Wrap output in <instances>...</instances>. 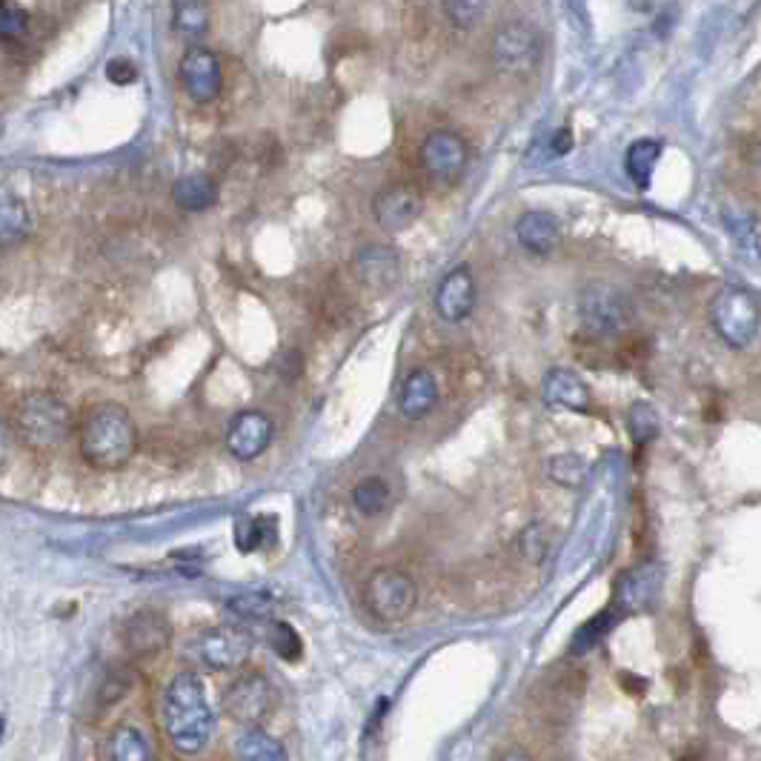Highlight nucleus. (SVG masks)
Instances as JSON below:
<instances>
[{
	"instance_id": "6",
	"label": "nucleus",
	"mask_w": 761,
	"mask_h": 761,
	"mask_svg": "<svg viewBox=\"0 0 761 761\" xmlns=\"http://www.w3.org/2000/svg\"><path fill=\"white\" fill-rule=\"evenodd\" d=\"M578 315L593 336H619L621 329L633 324V304H630L628 292H621L619 286L596 281V284L584 286Z\"/></svg>"
},
{
	"instance_id": "12",
	"label": "nucleus",
	"mask_w": 761,
	"mask_h": 761,
	"mask_svg": "<svg viewBox=\"0 0 761 761\" xmlns=\"http://www.w3.org/2000/svg\"><path fill=\"white\" fill-rule=\"evenodd\" d=\"M424 212V195L412 184H387L373 198V215L384 230L401 232L412 226Z\"/></svg>"
},
{
	"instance_id": "18",
	"label": "nucleus",
	"mask_w": 761,
	"mask_h": 761,
	"mask_svg": "<svg viewBox=\"0 0 761 761\" xmlns=\"http://www.w3.org/2000/svg\"><path fill=\"white\" fill-rule=\"evenodd\" d=\"M441 398L438 378H435L426 366H415L412 373H407V378L401 380V389H398V412L403 419L421 421L424 415L435 410V403Z\"/></svg>"
},
{
	"instance_id": "36",
	"label": "nucleus",
	"mask_w": 761,
	"mask_h": 761,
	"mask_svg": "<svg viewBox=\"0 0 761 761\" xmlns=\"http://www.w3.org/2000/svg\"><path fill=\"white\" fill-rule=\"evenodd\" d=\"M106 78H109V83L127 86V83L138 81V69H134L132 60L115 58V60H109V63H106Z\"/></svg>"
},
{
	"instance_id": "34",
	"label": "nucleus",
	"mask_w": 761,
	"mask_h": 761,
	"mask_svg": "<svg viewBox=\"0 0 761 761\" xmlns=\"http://www.w3.org/2000/svg\"><path fill=\"white\" fill-rule=\"evenodd\" d=\"M484 3H478V0H449L444 12H447L449 21L456 23L458 30H470V26L478 23V17L484 15Z\"/></svg>"
},
{
	"instance_id": "28",
	"label": "nucleus",
	"mask_w": 761,
	"mask_h": 761,
	"mask_svg": "<svg viewBox=\"0 0 761 761\" xmlns=\"http://www.w3.org/2000/svg\"><path fill=\"white\" fill-rule=\"evenodd\" d=\"M621 621V612L616 610V607H607V610H601L598 616H593L584 628L575 630L573 635V644H570V653L573 656H582V653H590L593 647H596L601 639H605L607 633H610L616 624Z\"/></svg>"
},
{
	"instance_id": "10",
	"label": "nucleus",
	"mask_w": 761,
	"mask_h": 761,
	"mask_svg": "<svg viewBox=\"0 0 761 761\" xmlns=\"http://www.w3.org/2000/svg\"><path fill=\"white\" fill-rule=\"evenodd\" d=\"M467 157H470V152H467L461 134L447 132V129H435L421 143V166L430 178L441 180V184H453L467 166Z\"/></svg>"
},
{
	"instance_id": "16",
	"label": "nucleus",
	"mask_w": 761,
	"mask_h": 761,
	"mask_svg": "<svg viewBox=\"0 0 761 761\" xmlns=\"http://www.w3.org/2000/svg\"><path fill=\"white\" fill-rule=\"evenodd\" d=\"M435 309L447 324H461L476 309V278L470 267H456L435 292Z\"/></svg>"
},
{
	"instance_id": "8",
	"label": "nucleus",
	"mask_w": 761,
	"mask_h": 761,
	"mask_svg": "<svg viewBox=\"0 0 761 761\" xmlns=\"http://www.w3.org/2000/svg\"><path fill=\"white\" fill-rule=\"evenodd\" d=\"M192 653L207 670H235L247 665L253 639L241 628H212L195 639Z\"/></svg>"
},
{
	"instance_id": "42",
	"label": "nucleus",
	"mask_w": 761,
	"mask_h": 761,
	"mask_svg": "<svg viewBox=\"0 0 761 761\" xmlns=\"http://www.w3.org/2000/svg\"><path fill=\"white\" fill-rule=\"evenodd\" d=\"M684 761H707V759H702V756H687Z\"/></svg>"
},
{
	"instance_id": "29",
	"label": "nucleus",
	"mask_w": 761,
	"mask_h": 761,
	"mask_svg": "<svg viewBox=\"0 0 761 761\" xmlns=\"http://www.w3.org/2000/svg\"><path fill=\"white\" fill-rule=\"evenodd\" d=\"M172 26L184 38H201L210 30V7L198 0H180L172 7Z\"/></svg>"
},
{
	"instance_id": "13",
	"label": "nucleus",
	"mask_w": 761,
	"mask_h": 761,
	"mask_svg": "<svg viewBox=\"0 0 761 761\" xmlns=\"http://www.w3.org/2000/svg\"><path fill=\"white\" fill-rule=\"evenodd\" d=\"M355 278L370 295H387L401 278V258H398L396 247L387 244H370V247L359 249L355 261Z\"/></svg>"
},
{
	"instance_id": "24",
	"label": "nucleus",
	"mask_w": 761,
	"mask_h": 761,
	"mask_svg": "<svg viewBox=\"0 0 761 761\" xmlns=\"http://www.w3.org/2000/svg\"><path fill=\"white\" fill-rule=\"evenodd\" d=\"M232 536H235V547L241 552H255L261 547L276 545V515H241Z\"/></svg>"
},
{
	"instance_id": "32",
	"label": "nucleus",
	"mask_w": 761,
	"mask_h": 761,
	"mask_svg": "<svg viewBox=\"0 0 761 761\" xmlns=\"http://www.w3.org/2000/svg\"><path fill=\"white\" fill-rule=\"evenodd\" d=\"M269 644H272V649H276L284 662L301 658V649H304L301 647V635L295 633V628L286 624V621H272V624H269Z\"/></svg>"
},
{
	"instance_id": "20",
	"label": "nucleus",
	"mask_w": 761,
	"mask_h": 761,
	"mask_svg": "<svg viewBox=\"0 0 761 761\" xmlns=\"http://www.w3.org/2000/svg\"><path fill=\"white\" fill-rule=\"evenodd\" d=\"M656 590L658 570L644 564V567H635L621 575L619 584H616V598H612L610 607H616V610L621 612V619H624L628 612L642 610L644 605H649V598L656 596Z\"/></svg>"
},
{
	"instance_id": "7",
	"label": "nucleus",
	"mask_w": 761,
	"mask_h": 761,
	"mask_svg": "<svg viewBox=\"0 0 761 761\" xmlns=\"http://www.w3.org/2000/svg\"><path fill=\"white\" fill-rule=\"evenodd\" d=\"M493 58L499 69L513 72V75H527L541 60V35L532 30L530 23L510 21L495 32Z\"/></svg>"
},
{
	"instance_id": "4",
	"label": "nucleus",
	"mask_w": 761,
	"mask_h": 761,
	"mask_svg": "<svg viewBox=\"0 0 761 761\" xmlns=\"http://www.w3.org/2000/svg\"><path fill=\"white\" fill-rule=\"evenodd\" d=\"M707 315L716 336L733 350H745L759 336V298L745 286H722Z\"/></svg>"
},
{
	"instance_id": "2",
	"label": "nucleus",
	"mask_w": 761,
	"mask_h": 761,
	"mask_svg": "<svg viewBox=\"0 0 761 761\" xmlns=\"http://www.w3.org/2000/svg\"><path fill=\"white\" fill-rule=\"evenodd\" d=\"M78 447L83 461L95 470H120L132 461L138 449V426L120 403H95L83 412L78 426Z\"/></svg>"
},
{
	"instance_id": "27",
	"label": "nucleus",
	"mask_w": 761,
	"mask_h": 761,
	"mask_svg": "<svg viewBox=\"0 0 761 761\" xmlns=\"http://www.w3.org/2000/svg\"><path fill=\"white\" fill-rule=\"evenodd\" d=\"M109 761H152L150 741L138 727L120 724L109 736Z\"/></svg>"
},
{
	"instance_id": "39",
	"label": "nucleus",
	"mask_w": 761,
	"mask_h": 761,
	"mask_svg": "<svg viewBox=\"0 0 761 761\" xmlns=\"http://www.w3.org/2000/svg\"><path fill=\"white\" fill-rule=\"evenodd\" d=\"M7 456H9V430H7V424L0 421V467H3Z\"/></svg>"
},
{
	"instance_id": "25",
	"label": "nucleus",
	"mask_w": 761,
	"mask_h": 761,
	"mask_svg": "<svg viewBox=\"0 0 761 761\" xmlns=\"http://www.w3.org/2000/svg\"><path fill=\"white\" fill-rule=\"evenodd\" d=\"M658 157H662V143L653 141V138H642V141H635L633 147H630L628 155H624V169H628L630 180H633L635 187H649V178H653V172H656Z\"/></svg>"
},
{
	"instance_id": "9",
	"label": "nucleus",
	"mask_w": 761,
	"mask_h": 761,
	"mask_svg": "<svg viewBox=\"0 0 761 761\" xmlns=\"http://www.w3.org/2000/svg\"><path fill=\"white\" fill-rule=\"evenodd\" d=\"M180 86L195 104H212L224 90V69L215 52L203 46H189L178 67Z\"/></svg>"
},
{
	"instance_id": "23",
	"label": "nucleus",
	"mask_w": 761,
	"mask_h": 761,
	"mask_svg": "<svg viewBox=\"0 0 761 761\" xmlns=\"http://www.w3.org/2000/svg\"><path fill=\"white\" fill-rule=\"evenodd\" d=\"M232 750H235V759L238 761H290L286 759L284 745L276 736L258 730V727H247V730L241 733L235 745H232Z\"/></svg>"
},
{
	"instance_id": "11",
	"label": "nucleus",
	"mask_w": 761,
	"mask_h": 761,
	"mask_svg": "<svg viewBox=\"0 0 761 761\" xmlns=\"http://www.w3.org/2000/svg\"><path fill=\"white\" fill-rule=\"evenodd\" d=\"M269 710H272V690H269V681L258 672H247L226 687L224 713L235 722L253 727L269 716Z\"/></svg>"
},
{
	"instance_id": "35",
	"label": "nucleus",
	"mask_w": 761,
	"mask_h": 761,
	"mask_svg": "<svg viewBox=\"0 0 761 761\" xmlns=\"http://www.w3.org/2000/svg\"><path fill=\"white\" fill-rule=\"evenodd\" d=\"M129 687H132V676H129L127 670L109 672V679L101 684V704L120 702V699L129 693Z\"/></svg>"
},
{
	"instance_id": "19",
	"label": "nucleus",
	"mask_w": 761,
	"mask_h": 761,
	"mask_svg": "<svg viewBox=\"0 0 761 761\" xmlns=\"http://www.w3.org/2000/svg\"><path fill=\"white\" fill-rule=\"evenodd\" d=\"M515 238L527 253L550 255L561 244V221L545 210L524 212L515 221Z\"/></svg>"
},
{
	"instance_id": "3",
	"label": "nucleus",
	"mask_w": 761,
	"mask_h": 761,
	"mask_svg": "<svg viewBox=\"0 0 761 761\" xmlns=\"http://www.w3.org/2000/svg\"><path fill=\"white\" fill-rule=\"evenodd\" d=\"M12 430L30 449L49 453V449L60 447L72 433V412L52 393H26L15 403Z\"/></svg>"
},
{
	"instance_id": "30",
	"label": "nucleus",
	"mask_w": 761,
	"mask_h": 761,
	"mask_svg": "<svg viewBox=\"0 0 761 761\" xmlns=\"http://www.w3.org/2000/svg\"><path fill=\"white\" fill-rule=\"evenodd\" d=\"M547 472L561 487H582L587 481V464H584L582 456H575V453L552 456L550 464H547Z\"/></svg>"
},
{
	"instance_id": "37",
	"label": "nucleus",
	"mask_w": 761,
	"mask_h": 761,
	"mask_svg": "<svg viewBox=\"0 0 761 761\" xmlns=\"http://www.w3.org/2000/svg\"><path fill=\"white\" fill-rule=\"evenodd\" d=\"M230 607L235 612H241V616H258V612L267 610V598H261V596H238V598H232Z\"/></svg>"
},
{
	"instance_id": "33",
	"label": "nucleus",
	"mask_w": 761,
	"mask_h": 761,
	"mask_svg": "<svg viewBox=\"0 0 761 761\" xmlns=\"http://www.w3.org/2000/svg\"><path fill=\"white\" fill-rule=\"evenodd\" d=\"M30 26L26 9H21L12 0H0V38H17Z\"/></svg>"
},
{
	"instance_id": "15",
	"label": "nucleus",
	"mask_w": 761,
	"mask_h": 761,
	"mask_svg": "<svg viewBox=\"0 0 761 761\" xmlns=\"http://www.w3.org/2000/svg\"><path fill=\"white\" fill-rule=\"evenodd\" d=\"M272 435H276V424L267 412L244 410L232 419L226 430V447L238 461H255L272 444Z\"/></svg>"
},
{
	"instance_id": "21",
	"label": "nucleus",
	"mask_w": 761,
	"mask_h": 761,
	"mask_svg": "<svg viewBox=\"0 0 761 761\" xmlns=\"http://www.w3.org/2000/svg\"><path fill=\"white\" fill-rule=\"evenodd\" d=\"M32 215L21 195L7 184H0V249L17 247L30 238Z\"/></svg>"
},
{
	"instance_id": "26",
	"label": "nucleus",
	"mask_w": 761,
	"mask_h": 761,
	"mask_svg": "<svg viewBox=\"0 0 761 761\" xmlns=\"http://www.w3.org/2000/svg\"><path fill=\"white\" fill-rule=\"evenodd\" d=\"M352 504L366 518H375V515L387 513L393 507V490L384 478L366 476L361 478L359 484L352 487Z\"/></svg>"
},
{
	"instance_id": "14",
	"label": "nucleus",
	"mask_w": 761,
	"mask_h": 761,
	"mask_svg": "<svg viewBox=\"0 0 761 761\" xmlns=\"http://www.w3.org/2000/svg\"><path fill=\"white\" fill-rule=\"evenodd\" d=\"M172 642V624L164 612L138 610L124 624V647L132 658H152Z\"/></svg>"
},
{
	"instance_id": "5",
	"label": "nucleus",
	"mask_w": 761,
	"mask_h": 761,
	"mask_svg": "<svg viewBox=\"0 0 761 761\" xmlns=\"http://www.w3.org/2000/svg\"><path fill=\"white\" fill-rule=\"evenodd\" d=\"M364 605L384 624H398L419 605V584L398 567L375 570L364 584Z\"/></svg>"
},
{
	"instance_id": "38",
	"label": "nucleus",
	"mask_w": 761,
	"mask_h": 761,
	"mask_svg": "<svg viewBox=\"0 0 761 761\" xmlns=\"http://www.w3.org/2000/svg\"><path fill=\"white\" fill-rule=\"evenodd\" d=\"M570 150H573V134H570V129H561V132L552 134V152H555V155H567Z\"/></svg>"
},
{
	"instance_id": "41",
	"label": "nucleus",
	"mask_w": 761,
	"mask_h": 761,
	"mask_svg": "<svg viewBox=\"0 0 761 761\" xmlns=\"http://www.w3.org/2000/svg\"><path fill=\"white\" fill-rule=\"evenodd\" d=\"M3 730H7V718L0 716V739H3Z\"/></svg>"
},
{
	"instance_id": "1",
	"label": "nucleus",
	"mask_w": 761,
	"mask_h": 761,
	"mask_svg": "<svg viewBox=\"0 0 761 761\" xmlns=\"http://www.w3.org/2000/svg\"><path fill=\"white\" fill-rule=\"evenodd\" d=\"M161 718H164L166 739L178 753L195 756L210 745L212 730H215V713L207 702V690H203L198 672L184 670L172 676L164 690Z\"/></svg>"
},
{
	"instance_id": "22",
	"label": "nucleus",
	"mask_w": 761,
	"mask_h": 761,
	"mask_svg": "<svg viewBox=\"0 0 761 761\" xmlns=\"http://www.w3.org/2000/svg\"><path fill=\"white\" fill-rule=\"evenodd\" d=\"M172 201L187 212L210 210V207L218 203V184L210 175H201V172L180 175V178L172 184Z\"/></svg>"
},
{
	"instance_id": "40",
	"label": "nucleus",
	"mask_w": 761,
	"mask_h": 761,
	"mask_svg": "<svg viewBox=\"0 0 761 761\" xmlns=\"http://www.w3.org/2000/svg\"><path fill=\"white\" fill-rule=\"evenodd\" d=\"M495 761H532V756L524 753V750H518V747H515V750H507V753H501Z\"/></svg>"
},
{
	"instance_id": "31",
	"label": "nucleus",
	"mask_w": 761,
	"mask_h": 761,
	"mask_svg": "<svg viewBox=\"0 0 761 761\" xmlns=\"http://www.w3.org/2000/svg\"><path fill=\"white\" fill-rule=\"evenodd\" d=\"M628 426L630 438L635 441V447H644L647 441H653L658 435V415L647 403H635L628 415Z\"/></svg>"
},
{
	"instance_id": "17",
	"label": "nucleus",
	"mask_w": 761,
	"mask_h": 761,
	"mask_svg": "<svg viewBox=\"0 0 761 761\" xmlns=\"http://www.w3.org/2000/svg\"><path fill=\"white\" fill-rule=\"evenodd\" d=\"M541 401L550 410L587 412L590 410V387L573 370H550L541 380Z\"/></svg>"
}]
</instances>
